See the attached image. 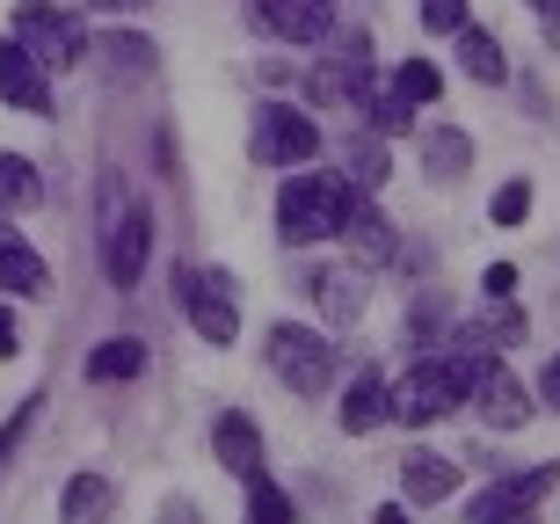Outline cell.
<instances>
[{
    "label": "cell",
    "mask_w": 560,
    "mask_h": 524,
    "mask_svg": "<svg viewBox=\"0 0 560 524\" xmlns=\"http://www.w3.org/2000/svg\"><path fill=\"white\" fill-rule=\"evenodd\" d=\"M37 408H44V400L30 394V400H22V408H15V416H8V430H0V474H8V459H15V444H22V430H30V422H37Z\"/></svg>",
    "instance_id": "31"
},
{
    "label": "cell",
    "mask_w": 560,
    "mask_h": 524,
    "mask_svg": "<svg viewBox=\"0 0 560 524\" xmlns=\"http://www.w3.org/2000/svg\"><path fill=\"white\" fill-rule=\"evenodd\" d=\"M342 241H350V255L364 263V270H378V263H394V226L378 219L364 197H357L350 211H342Z\"/></svg>",
    "instance_id": "15"
},
{
    "label": "cell",
    "mask_w": 560,
    "mask_h": 524,
    "mask_svg": "<svg viewBox=\"0 0 560 524\" xmlns=\"http://www.w3.org/2000/svg\"><path fill=\"white\" fill-rule=\"evenodd\" d=\"M458 66H466L480 88H502V81H510V66H502V44L488 37V30H474V22L458 30Z\"/></svg>",
    "instance_id": "18"
},
{
    "label": "cell",
    "mask_w": 560,
    "mask_h": 524,
    "mask_svg": "<svg viewBox=\"0 0 560 524\" xmlns=\"http://www.w3.org/2000/svg\"><path fill=\"white\" fill-rule=\"evenodd\" d=\"M372 131H386V139H400V131L416 125V103H400V95H372Z\"/></svg>",
    "instance_id": "28"
},
{
    "label": "cell",
    "mask_w": 560,
    "mask_h": 524,
    "mask_svg": "<svg viewBox=\"0 0 560 524\" xmlns=\"http://www.w3.org/2000/svg\"><path fill=\"white\" fill-rule=\"evenodd\" d=\"M510 524H532V517H510Z\"/></svg>",
    "instance_id": "39"
},
{
    "label": "cell",
    "mask_w": 560,
    "mask_h": 524,
    "mask_svg": "<svg viewBox=\"0 0 560 524\" xmlns=\"http://www.w3.org/2000/svg\"><path fill=\"white\" fill-rule=\"evenodd\" d=\"M313 299H320V314H328L335 328H350V321L364 314V284H357V270H320L313 277Z\"/></svg>",
    "instance_id": "17"
},
{
    "label": "cell",
    "mask_w": 560,
    "mask_h": 524,
    "mask_svg": "<svg viewBox=\"0 0 560 524\" xmlns=\"http://www.w3.org/2000/svg\"><path fill=\"white\" fill-rule=\"evenodd\" d=\"M167 524H197V510H189V503H167Z\"/></svg>",
    "instance_id": "38"
},
{
    "label": "cell",
    "mask_w": 560,
    "mask_h": 524,
    "mask_svg": "<svg viewBox=\"0 0 560 524\" xmlns=\"http://www.w3.org/2000/svg\"><path fill=\"white\" fill-rule=\"evenodd\" d=\"M524 211H532V183H502L495 205H488V219H495V226H517Z\"/></svg>",
    "instance_id": "29"
},
{
    "label": "cell",
    "mask_w": 560,
    "mask_h": 524,
    "mask_svg": "<svg viewBox=\"0 0 560 524\" xmlns=\"http://www.w3.org/2000/svg\"><path fill=\"white\" fill-rule=\"evenodd\" d=\"M422 30L458 37V30H466V0H422Z\"/></svg>",
    "instance_id": "30"
},
{
    "label": "cell",
    "mask_w": 560,
    "mask_h": 524,
    "mask_svg": "<svg viewBox=\"0 0 560 524\" xmlns=\"http://www.w3.org/2000/svg\"><path fill=\"white\" fill-rule=\"evenodd\" d=\"M175 306L189 314V328H197L205 342L241 336V299H233L226 270H175Z\"/></svg>",
    "instance_id": "3"
},
{
    "label": "cell",
    "mask_w": 560,
    "mask_h": 524,
    "mask_svg": "<svg viewBox=\"0 0 560 524\" xmlns=\"http://www.w3.org/2000/svg\"><path fill=\"white\" fill-rule=\"evenodd\" d=\"M15 350H22V328H15V314L0 306V357H15Z\"/></svg>",
    "instance_id": "33"
},
{
    "label": "cell",
    "mask_w": 560,
    "mask_h": 524,
    "mask_svg": "<svg viewBox=\"0 0 560 524\" xmlns=\"http://www.w3.org/2000/svg\"><path fill=\"white\" fill-rule=\"evenodd\" d=\"M88 8H109V15H131V8H145V0H88Z\"/></svg>",
    "instance_id": "37"
},
{
    "label": "cell",
    "mask_w": 560,
    "mask_h": 524,
    "mask_svg": "<svg viewBox=\"0 0 560 524\" xmlns=\"http://www.w3.org/2000/svg\"><path fill=\"white\" fill-rule=\"evenodd\" d=\"M103 51L117 59V73H153V59H161V51H153V37H125V30H109Z\"/></svg>",
    "instance_id": "25"
},
{
    "label": "cell",
    "mask_w": 560,
    "mask_h": 524,
    "mask_svg": "<svg viewBox=\"0 0 560 524\" xmlns=\"http://www.w3.org/2000/svg\"><path fill=\"white\" fill-rule=\"evenodd\" d=\"M328 59L306 73V103L313 109H350L364 103V88H372V37L364 30H328Z\"/></svg>",
    "instance_id": "2"
},
{
    "label": "cell",
    "mask_w": 560,
    "mask_h": 524,
    "mask_svg": "<svg viewBox=\"0 0 560 524\" xmlns=\"http://www.w3.org/2000/svg\"><path fill=\"white\" fill-rule=\"evenodd\" d=\"M248 153L262 168H306L313 153H320V125L299 117L291 103H262L255 109V131H248Z\"/></svg>",
    "instance_id": "6"
},
{
    "label": "cell",
    "mask_w": 560,
    "mask_h": 524,
    "mask_svg": "<svg viewBox=\"0 0 560 524\" xmlns=\"http://www.w3.org/2000/svg\"><path fill=\"white\" fill-rule=\"evenodd\" d=\"M37 197H44L37 168H30L22 153H0V211H8V219H15V211H37Z\"/></svg>",
    "instance_id": "21"
},
{
    "label": "cell",
    "mask_w": 560,
    "mask_h": 524,
    "mask_svg": "<svg viewBox=\"0 0 560 524\" xmlns=\"http://www.w3.org/2000/svg\"><path fill=\"white\" fill-rule=\"evenodd\" d=\"M270 372L284 379L291 394H328V379H335V350L328 336H313V328H299V321H277L270 328Z\"/></svg>",
    "instance_id": "4"
},
{
    "label": "cell",
    "mask_w": 560,
    "mask_h": 524,
    "mask_svg": "<svg viewBox=\"0 0 560 524\" xmlns=\"http://www.w3.org/2000/svg\"><path fill=\"white\" fill-rule=\"evenodd\" d=\"M386 183V147L378 139H357L350 147V189H378Z\"/></svg>",
    "instance_id": "26"
},
{
    "label": "cell",
    "mask_w": 560,
    "mask_h": 524,
    "mask_svg": "<svg viewBox=\"0 0 560 524\" xmlns=\"http://www.w3.org/2000/svg\"><path fill=\"white\" fill-rule=\"evenodd\" d=\"M103 517H109V481L103 474L66 481V524H103Z\"/></svg>",
    "instance_id": "23"
},
{
    "label": "cell",
    "mask_w": 560,
    "mask_h": 524,
    "mask_svg": "<svg viewBox=\"0 0 560 524\" xmlns=\"http://www.w3.org/2000/svg\"><path fill=\"white\" fill-rule=\"evenodd\" d=\"M248 524H299L291 496L270 481V474H255V481H248Z\"/></svg>",
    "instance_id": "24"
},
{
    "label": "cell",
    "mask_w": 560,
    "mask_h": 524,
    "mask_svg": "<svg viewBox=\"0 0 560 524\" xmlns=\"http://www.w3.org/2000/svg\"><path fill=\"white\" fill-rule=\"evenodd\" d=\"M452 408H458V386H452V372H444V364H416V372L386 394V416L408 422V430H430V422L452 416Z\"/></svg>",
    "instance_id": "7"
},
{
    "label": "cell",
    "mask_w": 560,
    "mask_h": 524,
    "mask_svg": "<svg viewBox=\"0 0 560 524\" xmlns=\"http://www.w3.org/2000/svg\"><path fill=\"white\" fill-rule=\"evenodd\" d=\"M255 15L291 44H320L335 30V0H255Z\"/></svg>",
    "instance_id": "11"
},
{
    "label": "cell",
    "mask_w": 560,
    "mask_h": 524,
    "mask_svg": "<svg viewBox=\"0 0 560 524\" xmlns=\"http://www.w3.org/2000/svg\"><path fill=\"white\" fill-rule=\"evenodd\" d=\"M400 488H408V503H444V496H452L458 488V466L444 459V452H408V459H400Z\"/></svg>",
    "instance_id": "16"
},
{
    "label": "cell",
    "mask_w": 560,
    "mask_h": 524,
    "mask_svg": "<svg viewBox=\"0 0 560 524\" xmlns=\"http://www.w3.org/2000/svg\"><path fill=\"white\" fill-rule=\"evenodd\" d=\"M532 8L546 15V30H553V44H560V0H532Z\"/></svg>",
    "instance_id": "35"
},
{
    "label": "cell",
    "mask_w": 560,
    "mask_h": 524,
    "mask_svg": "<svg viewBox=\"0 0 560 524\" xmlns=\"http://www.w3.org/2000/svg\"><path fill=\"white\" fill-rule=\"evenodd\" d=\"M480 292H488V299H510V292H517V270H510V263H495V270L480 277Z\"/></svg>",
    "instance_id": "32"
},
{
    "label": "cell",
    "mask_w": 560,
    "mask_h": 524,
    "mask_svg": "<svg viewBox=\"0 0 560 524\" xmlns=\"http://www.w3.org/2000/svg\"><path fill=\"white\" fill-rule=\"evenodd\" d=\"M474 408H480V422H488V430H517V422L532 416V394H524L502 364H488V372L474 379Z\"/></svg>",
    "instance_id": "12"
},
{
    "label": "cell",
    "mask_w": 560,
    "mask_h": 524,
    "mask_svg": "<svg viewBox=\"0 0 560 524\" xmlns=\"http://www.w3.org/2000/svg\"><path fill=\"white\" fill-rule=\"evenodd\" d=\"M15 44L44 66V73H59V66H73L88 51V30L66 15V8H51V0H22L15 8Z\"/></svg>",
    "instance_id": "5"
},
{
    "label": "cell",
    "mask_w": 560,
    "mask_h": 524,
    "mask_svg": "<svg viewBox=\"0 0 560 524\" xmlns=\"http://www.w3.org/2000/svg\"><path fill=\"white\" fill-rule=\"evenodd\" d=\"M211 452H219V466L241 474V481L262 474V430H255L248 416H219V422H211Z\"/></svg>",
    "instance_id": "13"
},
{
    "label": "cell",
    "mask_w": 560,
    "mask_h": 524,
    "mask_svg": "<svg viewBox=\"0 0 560 524\" xmlns=\"http://www.w3.org/2000/svg\"><path fill=\"white\" fill-rule=\"evenodd\" d=\"M0 103L30 109V117H51V81H44V66L15 37H0Z\"/></svg>",
    "instance_id": "10"
},
{
    "label": "cell",
    "mask_w": 560,
    "mask_h": 524,
    "mask_svg": "<svg viewBox=\"0 0 560 524\" xmlns=\"http://www.w3.org/2000/svg\"><path fill=\"white\" fill-rule=\"evenodd\" d=\"M145 241H153V219H145V205H125V211H109V226H103V270L117 292H131L145 270Z\"/></svg>",
    "instance_id": "9"
},
{
    "label": "cell",
    "mask_w": 560,
    "mask_h": 524,
    "mask_svg": "<svg viewBox=\"0 0 560 524\" xmlns=\"http://www.w3.org/2000/svg\"><path fill=\"white\" fill-rule=\"evenodd\" d=\"M436 88H444V81H436V66L408 59V66H400V81H394V95H400V103H436Z\"/></svg>",
    "instance_id": "27"
},
{
    "label": "cell",
    "mask_w": 560,
    "mask_h": 524,
    "mask_svg": "<svg viewBox=\"0 0 560 524\" xmlns=\"http://www.w3.org/2000/svg\"><path fill=\"white\" fill-rule=\"evenodd\" d=\"M350 205H357L350 175H284V189H277V233H284L291 248L335 241Z\"/></svg>",
    "instance_id": "1"
},
{
    "label": "cell",
    "mask_w": 560,
    "mask_h": 524,
    "mask_svg": "<svg viewBox=\"0 0 560 524\" xmlns=\"http://www.w3.org/2000/svg\"><path fill=\"white\" fill-rule=\"evenodd\" d=\"M44 284H51V270L37 263V248H30L22 233H8V219H0V292L44 299Z\"/></svg>",
    "instance_id": "14"
},
{
    "label": "cell",
    "mask_w": 560,
    "mask_h": 524,
    "mask_svg": "<svg viewBox=\"0 0 560 524\" xmlns=\"http://www.w3.org/2000/svg\"><path fill=\"white\" fill-rule=\"evenodd\" d=\"M145 372V342L139 336H109L103 350L88 357V379H139Z\"/></svg>",
    "instance_id": "22"
},
{
    "label": "cell",
    "mask_w": 560,
    "mask_h": 524,
    "mask_svg": "<svg viewBox=\"0 0 560 524\" xmlns=\"http://www.w3.org/2000/svg\"><path fill=\"white\" fill-rule=\"evenodd\" d=\"M422 168H430L436 183H458V175L474 168V139H466V131H430V139H422Z\"/></svg>",
    "instance_id": "19"
},
{
    "label": "cell",
    "mask_w": 560,
    "mask_h": 524,
    "mask_svg": "<svg viewBox=\"0 0 560 524\" xmlns=\"http://www.w3.org/2000/svg\"><path fill=\"white\" fill-rule=\"evenodd\" d=\"M560 481V466H524V474H502L495 488H480L474 510H466V524H510V517H532L539 510V496Z\"/></svg>",
    "instance_id": "8"
},
{
    "label": "cell",
    "mask_w": 560,
    "mask_h": 524,
    "mask_svg": "<svg viewBox=\"0 0 560 524\" xmlns=\"http://www.w3.org/2000/svg\"><path fill=\"white\" fill-rule=\"evenodd\" d=\"M372 524H416V517H408V503H386V510H378Z\"/></svg>",
    "instance_id": "36"
},
{
    "label": "cell",
    "mask_w": 560,
    "mask_h": 524,
    "mask_svg": "<svg viewBox=\"0 0 560 524\" xmlns=\"http://www.w3.org/2000/svg\"><path fill=\"white\" fill-rule=\"evenodd\" d=\"M539 394H546V408H560V357L539 372Z\"/></svg>",
    "instance_id": "34"
},
{
    "label": "cell",
    "mask_w": 560,
    "mask_h": 524,
    "mask_svg": "<svg viewBox=\"0 0 560 524\" xmlns=\"http://www.w3.org/2000/svg\"><path fill=\"white\" fill-rule=\"evenodd\" d=\"M378 422H386V386H378L372 372H357V386L342 394V430L364 438V430H378Z\"/></svg>",
    "instance_id": "20"
}]
</instances>
